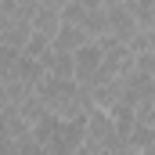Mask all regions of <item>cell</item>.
Returning a JSON list of instances; mask_svg holds the SVG:
<instances>
[{
    "mask_svg": "<svg viewBox=\"0 0 155 155\" xmlns=\"http://www.w3.org/2000/svg\"><path fill=\"white\" fill-rule=\"evenodd\" d=\"M15 18V0H0V29Z\"/></svg>",
    "mask_w": 155,
    "mask_h": 155,
    "instance_id": "obj_15",
    "label": "cell"
},
{
    "mask_svg": "<svg viewBox=\"0 0 155 155\" xmlns=\"http://www.w3.org/2000/svg\"><path fill=\"white\" fill-rule=\"evenodd\" d=\"M105 43L101 40H90L87 47H79L76 54H72V79H76L79 87H87L90 90V83L97 76V69H101V58H105Z\"/></svg>",
    "mask_w": 155,
    "mask_h": 155,
    "instance_id": "obj_6",
    "label": "cell"
},
{
    "mask_svg": "<svg viewBox=\"0 0 155 155\" xmlns=\"http://www.w3.org/2000/svg\"><path fill=\"white\" fill-rule=\"evenodd\" d=\"M83 130L87 119H58V116H43L29 130V137L36 141L47 155H76L83 148Z\"/></svg>",
    "mask_w": 155,
    "mask_h": 155,
    "instance_id": "obj_2",
    "label": "cell"
},
{
    "mask_svg": "<svg viewBox=\"0 0 155 155\" xmlns=\"http://www.w3.org/2000/svg\"><path fill=\"white\" fill-rule=\"evenodd\" d=\"M43 69H47V76H54V79H72V54L51 51V54L43 58Z\"/></svg>",
    "mask_w": 155,
    "mask_h": 155,
    "instance_id": "obj_12",
    "label": "cell"
},
{
    "mask_svg": "<svg viewBox=\"0 0 155 155\" xmlns=\"http://www.w3.org/2000/svg\"><path fill=\"white\" fill-rule=\"evenodd\" d=\"M116 83H119L116 101H119V105H130L134 112H137L144 101H152V97H155V79H152V76H144V72H137V69L123 72Z\"/></svg>",
    "mask_w": 155,
    "mask_h": 155,
    "instance_id": "obj_5",
    "label": "cell"
},
{
    "mask_svg": "<svg viewBox=\"0 0 155 155\" xmlns=\"http://www.w3.org/2000/svg\"><path fill=\"white\" fill-rule=\"evenodd\" d=\"M22 137H29V126L22 123V116H18V108H4L0 112V141H22Z\"/></svg>",
    "mask_w": 155,
    "mask_h": 155,
    "instance_id": "obj_10",
    "label": "cell"
},
{
    "mask_svg": "<svg viewBox=\"0 0 155 155\" xmlns=\"http://www.w3.org/2000/svg\"><path fill=\"white\" fill-rule=\"evenodd\" d=\"M105 18H108V36L105 40H116L123 47H130L134 36L141 33L137 29V18L130 15V4L126 0H105Z\"/></svg>",
    "mask_w": 155,
    "mask_h": 155,
    "instance_id": "obj_4",
    "label": "cell"
},
{
    "mask_svg": "<svg viewBox=\"0 0 155 155\" xmlns=\"http://www.w3.org/2000/svg\"><path fill=\"white\" fill-rule=\"evenodd\" d=\"M87 43H90V36H87L83 29L69 25V22H61V29H58L54 40H51V51H58V54H76L79 47H87Z\"/></svg>",
    "mask_w": 155,
    "mask_h": 155,
    "instance_id": "obj_8",
    "label": "cell"
},
{
    "mask_svg": "<svg viewBox=\"0 0 155 155\" xmlns=\"http://www.w3.org/2000/svg\"><path fill=\"white\" fill-rule=\"evenodd\" d=\"M94 7H97V0H69V4H61V22H69L76 29H87Z\"/></svg>",
    "mask_w": 155,
    "mask_h": 155,
    "instance_id": "obj_9",
    "label": "cell"
},
{
    "mask_svg": "<svg viewBox=\"0 0 155 155\" xmlns=\"http://www.w3.org/2000/svg\"><path fill=\"white\" fill-rule=\"evenodd\" d=\"M18 61H22V51H11V47L0 43V87L18 79Z\"/></svg>",
    "mask_w": 155,
    "mask_h": 155,
    "instance_id": "obj_11",
    "label": "cell"
},
{
    "mask_svg": "<svg viewBox=\"0 0 155 155\" xmlns=\"http://www.w3.org/2000/svg\"><path fill=\"white\" fill-rule=\"evenodd\" d=\"M36 97L43 101L47 116H58V119H87V112L94 108L90 90L79 87L76 79H54V76H47L36 87Z\"/></svg>",
    "mask_w": 155,
    "mask_h": 155,
    "instance_id": "obj_1",
    "label": "cell"
},
{
    "mask_svg": "<svg viewBox=\"0 0 155 155\" xmlns=\"http://www.w3.org/2000/svg\"><path fill=\"white\" fill-rule=\"evenodd\" d=\"M18 116H22V123H25V126L33 130V126H36L40 119L47 116V108H43V101H40L36 94H29V97H25V101L18 105Z\"/></svg>",
    "mask_w": 155,
    "mask_h": 155,
    "instance_id": "obj_13",
    "label": "cell"
},
{
    "mask_svg": "<svg viewBox=\"0 0 155 155\" xmlns=\"http://www.w3.org/2000/svg\"><path fill=\"white\" fill-rule=\"evenodd\" d=\"M7 108V97H4V87H0V112Z\"/></svg>",
    "mask_w": 155,
    "mask_h": 155,
    "instance_id": "obj_16",
    "label": "cell"
},
{
    "mask_svg": "<svg viewBox=\"0 0 155 155\" xmlns=\"http://www.w3.org/2000/svg\"><path fill=\"white\" fill-rule=\"evenodd\" d=\"M134 69L155 79V54H134Z\"/></svg>",
    "mask_w": 155,
    "mask_h": 155,
    "instance_id": "obj_14",
    "label": "cell"
},
{
    "mask_svg": "<svg viewBox=\"0 0 155 155\" xmlns=\"http://www.w3.org/2000/svg\"><path fill=\"white\" fill-rule=\"evenodd\" d=\"M112 144H126V141H119V134H116V126H112V119H108L105 108H90L87 112V130H83L79 155H97L105 148H112Z\"/></svg>",
    "mask_w": 155,
    "mask_h": 155,
    "instance_id": "obj_3",
    "label": "cell"
},
{
    "mask_svg": "<svg viewBox=\"0 0 155 155\" xmlns=\"http://www.w3.org/2000/svg\"><path fill=\"white\" fill-rule=\"evenodd\" d=\"M58 29H61V4L58 0H40L36 15H33V33H43V36L54 40Z\"/></svg>",
    "mask_w": 155,
    "mask_h": 155,
    "instance_id": "obj_7",
    "label": "cell"
}]
</instances>
